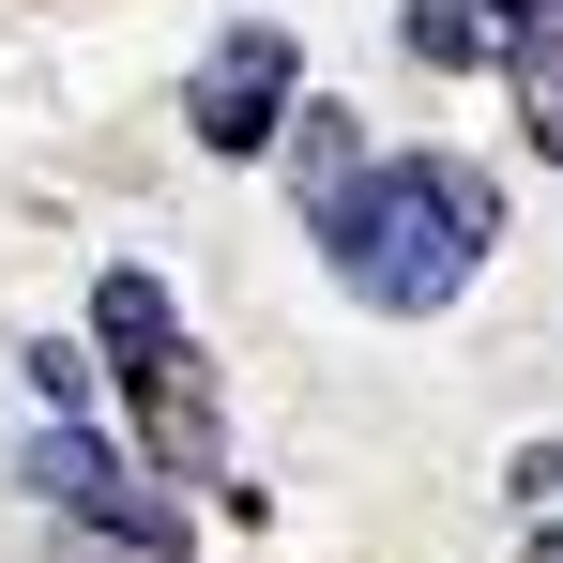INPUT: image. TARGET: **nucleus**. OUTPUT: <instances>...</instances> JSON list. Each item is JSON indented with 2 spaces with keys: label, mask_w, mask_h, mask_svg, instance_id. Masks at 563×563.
<instances>
[{
  "label": "nucleus",
  "mask_w": 563,
  "mask_h": 563,
  "mask_svg": "<svg viewBox=\"0 0 563 563\" xmlns=\"http://www.w3.org/2000/svg\"><path fill=\"white\" fill-rule=\"evenodd\" d=\"M305 229H320V260L396 305V320H427V305H457L472 260L503 244V184L472 168V153H351L335 184L305 198Z\"/></svg>",
  "instance_id": "obj_1"
},
{
  "label": "nucleus",
  "mask_w": 563,
  "mask_h": 563,
  "mask_svg": "<svg viewBox=\"0 0 563 563\" xmlns=\"http://www.w3.org/2000/svg\"><path fill=\"white\" fill-rule=\"evenodd\" d=\"M92 351H107V380H122L137 472H213V457H229V396H213L184 305H168L153 275H107V289H92Z\"/></svg>",
  "instance_id": "obj_2"
},
{
  "label": "nucleus",
  "mask_w": 563,
  "mask_h": 563,
  "mask_svg": "<svg viewBox=\"0 0 563 563\" xmlns=\"http://www.w3.org/2000/svg\"><path fill=\"white\" fill-rule=\"evenodd\" d=\"M289 92H305V46H289L275 15H244V31H213V62H198V92H184V122H198V153H275V122H289Z\"/></svg>",
  "instance_id": "obj_3"
},
{
  "label": "nucleus",
  "mask_w": 563,
  "mask_h": 563,
  "mask_svg": "<svg viewBox=\"0 0 563 563\" xmlns=\"http://www.w3.org/2000/svg\"><path fill=\"white\" fill-rule=\"evenodd\" d=\"M31 503H62V518H92V533H153V549H184V518H168V472L107 457L77 411H62V427H31Z\"/></svg>",
  "instance_id": "obj_4"
},
{
  "label": "nucleus",
  "mask_w": 563,
  "mask_h": 563,
  "mask_svg": "<svg viewBox=\"0 0 563 563\" xmlns=\"http://www.w3.org/2000/svg\"><path fill=\"white\" fill-rule=\"evenodd\" d=\"M518 15H533V0H396V31H411L427 77H487V62L518 46Z\"/></svg>",
  "instance_id": "obj_5"
},
{
  "label": "nucleus",
  "mask_w": 563,
  "mask_h": 563,
  "mask_svg": "<svg viewBox=\"0 0 563 563\" xmlns=\"http://www.w3.org/2000/svg\"><path fill=\"white\" fill-rule=\"evenodd\" d=\"M503 77H518V137H533V153L563 168V0H533V15H518Z\"/></svg>",
  "instance_id": "obj_6"
},
{
  "label": "nucleus",
  "mask_w": 563,
  "mask_h": 563,
  "mask_svg": "<svg viewBox=\"0 0 563 563\" xmlns=\"http://www.w3.org/2000/svg\"><path fill=\"white\" fill-rule=\"evenodd\" d=\"M503 533H518V563H563V442H518V472H503Z\"/></svg>",
  "instance_id": "obj_7"
},
{
  "label": "nucleus",
  "mask_w": 563,
  "mask_h": 563,
  "mask_svg": "<svg viewBox=\"0 0 563 563\" xmlns=\"http://www.w3.org/2000/svg\"><path fill=\"white\" fill-rule=\"evenodd\" d=\"M351 153H366V137H351L335 107H305V122H289V153H275V168H289V184H305V198H320V184H335V168H351Z\"/></svg>",
  "instance_id": "obj_8"
},
{
  "label": "nucleus",
  "mask_w": 563,
  "mask_h": 563,
  "mask_svg": "<svg viewBox=\"0 0 563 563\" xmlns=\"http://www.w3.org/2000/svg\"><path fill=\"white\" fill-rule=\"evenodd\" d=\"M46 563H184V549H153V533H92V518H62V549Z\"/></svg>",
  "instance_id": "obj_9"
}]
</instances>
